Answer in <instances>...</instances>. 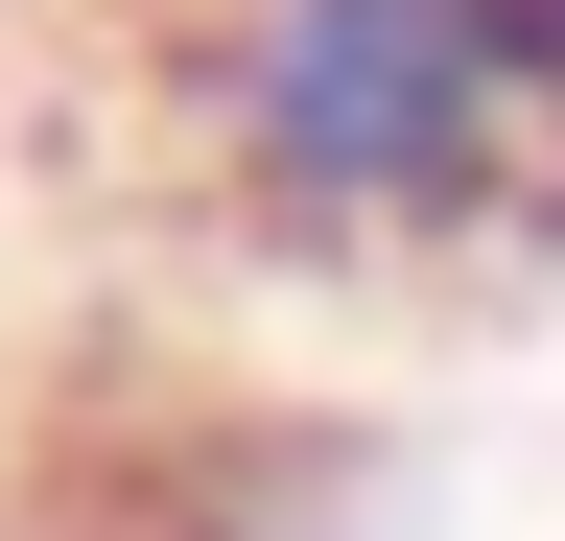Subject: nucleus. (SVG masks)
I'll list each match as a JSON object with an SVG mask.
<instances>
[{"label": "nucleus", "mask_w": 565, "mask_h": 541, "mask_svg": "<svg viewBox=\"0 0 565 541\" xmlns=\"http://www.w3.org/2000/svg\"><path fill=\"white\" fill-rule=\"evenodd\" d=\"M118 118L282 283H471L565 236V0H118Z\"/></svg>", "instance_id": "f257e3e1"}]
</instances>
